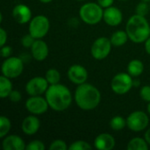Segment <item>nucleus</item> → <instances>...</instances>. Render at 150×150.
I'll use <instances>...</instances> for the list:
<instances>
[{
  "mask_svg": "<svg viewBox=\"0 0 150 150\" xmlns=\"http://www.w3.org/2000/svg\"><path fill=\"white\" fill-rule=\"evenodd\" d=\"M94 146L97 149L111 150L115 147V139L112 136V134L103 133L95 138Z\"/></svg>",
  "mask_w": 150,
  "mask_h": 150,
  "instance_id": "nucleus-18",
  "label": "nucleus"
},
{
  "mask_svg": "<svg viewBox=\"0 0 150 150\" xmlns=\"http://www.w3.org/2000/svg\"><path fill=\"white\" fill-rule=\"evenodd\" d=\"M40 127V120L33 115H29L24 119L21 124V129L24 134L27 135L35 134Z\"/></svg>",
  "mask_w": 150,
  "mask_h": 150,
  "instance_id": "nucleus-16",
  "label": "nucleus"
},
{
  "mask_svg": "<svg viewBox=\"0 0 150 150\" xmlns=\"http://www.w3.org/2000/svg\"><path fill=\"white\" fill-rule=\"evenodd\" d=\"M127 126V120H125L123 117L117 115L114 116L110 120V127L114 131H120L124 129Z\"/></svg>",
  "mask_w": 150,
  "mask_h": 150,
  "instance_id": "nucleus-23",
  "label": "nucleus"
},
{
  "mask_svg": "<svg viewBox=\"0 0 150 150\" xmlns=\"http://www.w3.org/2000/svg\"><path fill=\"white\" fill-rule=\"evenodd\" d=\"M68 149L69 147L67 146L66 142L62 140H55L49 146V149L51 150H67Z\"/></svg>",
  "mask_w": 150,
  "mask_h": 150,
  "instance_id": "nucleus-29",
  "label": "nucleus"
},
{
  "mask_svg": "<svg viewBox=\"0 0 150 150\" xmlns=\"http://www.w3.org/2000/svg\"><path fill=\"white\" fill-rule=\"evenodd\" d=\"M12 52V49L10 46L4 45L3 47H1V50H0V54L3 58H8L10 57L11 54Z\"/></svg>",
  "mask_w": 150,
  "mask_h": 150,
  "instance_id": "nucleus-33",
  "label": "nucleus"
},
{
  "mask_svg": "<svg viewBox=\"0 0 150 150\" xmlns=\"http://www.w3.org/2000/svg\"><path fill=\"white\" fill-rule=\"evenodd\" d=\"M45 98L49 107L56 112L67 110L72 103V95L68 87L56 83L49 85L45 93Z\"/></svg>",
  "mask_w": 150,
  "mask_h": 150,
  "instance_id": "nucleus-1",
  "label": "nucleus"
},
{
  "mask_svg": "<svg viewBox=\"0 0 150 150\" xmlns=\"http://www.w3.org/2000/svg\"><path fill=\"white\" fill-rule=\"evenodd\" d=\"M10 79L4 75L0 76V97L2 98H8L12 91V83Z\"/></svg>",
  "mask_w": 150,
  "mask_h": 150,
  "instance_id": "nucleus-21",
  "label": "nucleus"
},
{
  "mask_svg": "<svg viewBox=\"0 0 150 150\" xmlns=\"http://www.w3.org/2000/svg\"><path fill=\"white\" fill-rule=\"evenodd\" d=\"M134 86L132 76L128 73L121 72L115 75L111 82V88L118 95L127 94Z\"/></svg>",
  "mask_w": 150,
  "mask_h": 150,
  "instance_id": "nucleus-5",
  "label": "nucleus"
},
{
  "mask_svg": "<svg viewBox=\"0 0 150 150\" xmlns=\"http://www.w3.org/2000/svg\"><path fill=\"white\" fill-rule=\"evenodd\" d=\"M41 3H43V4H48V3H50V2H52L53 0H40Z\"/></svg>",
  "mask_w": 150,
  "mask_h": 150,
  "instance_id": "nucleus-38",
  "label": "nucleus"
},
{
  "mask_svg": "<svg viewBox=\"0 0 150 150\" xmlns=\"http://www.w3.org/2000/svg\"><path fill=\"white\" fill-rule=\"evenodd\" d=\"M141 1H144V2H148V3H149V2H150V0H141Z\"/></svg>",
  "mask_w": 150,
  "mask_h": 150,
  "instance_id": "nucleus-40",
  "label": "nucleus"
},
{
  "mask_svg": "<svg viewBox=\"0 0 150 150\" xmlns=\"http://www.w3.org/2000/svg\"><path fill=\"white\" fill-rule=\"evenodd\" d=\"M114 0H98V4L102 7V8H108L112 5Z\"/></svg>",
  "mask_w": 150,
  "mask_h": 150,
  "instance_id": "nucleus-35",
  "label": "nucleus"
},
{
  "mask_svg": "<svg viewBox=\"0 0 150 150\" xmlns=\"http://www.w3.org/2000/svg\"><path fill=\"white\" fill-rule=\"evenodd\" d=\"M150 7L148 4V2H144V1H141V3H139L135 8V14L140 15V16H143L145 17L149 11Z\"/></svg>",
  "mask_w": 150,
  "mask_h": 150,
  "instance_id": "nucleus-27",
  "label": "nucleus"
},
{
  "mask_svg": "<svg viewBox=\"0 0 150 150\" xmlns=\"http://www.w3.org/2000/svg\"><path fill=\"white\" fill-rule=\"evenodd\" d=\"M6 41H7V33L3 27H1L0 28V46L1 47L4 46Z\"/></svg>",
  "mask_w": 150,
  "mask_h": 150,
  "instance_id": "nucleus-34",
  "label": "nucleus"
},
{
  "mask_svg": "<svg viewBox=\"0 0 150 150\" xmlns=\"http://www.w3.org/2000/svg\"><path fill=\"white\" fill-rule=\"evenodd\" d=\"M121 1H127V0H121Z\"/></svg>",
  "mask_w": 150,
  "mask_h": 150,
  "instance_id": "nucleus-42",
  "label": "nucleus"
},
{
  "mask_svg": "<svg viewBox=\"0 0 150 150\" xmlns=\"http://www.w3.org/2000/svg\"><path fill=\"white\" fill-rule=\"evenodd\" d=\"M103 19L108 25L117 26L122 22L123 15H122L121 11L119 8L112 5L104 10Z\"/></svg>",
  "mask_w": 150,
  "mask_h": 150,
  "instance_id": "nucleus-13",
  "label": "nucleus"
},
{
  "mask_svg": "<svg viewBox=\"0 0 150 150\" xmlns=\"http://www.w3.org/2000/svg\"><path fill=\"white\" fill-rule=\"evenodd\" d=\"M91 146L84 141H76L71 143V145L69 147V150H86L91 149Z\"/></svg>",
  "mask_w": 150,
  "mask_h": 150,
  "instance_id": "nucleus-26",
  "label": "nucleus"
},
{
  "mask_svg": "<svg viewBox=\"0 0 150 150\" xmlns=\"http://www.w3.org/2000/svg\"><path fill=\"white\" fill-rule=\"evenodd\" d=\"M49 83L46 77L35 76L31 78L25 84V91L29 96H41L46 93Z\"/></svg>",
  "mask_w": 150,
  "mask_h": 150,
  "instance_id": "nucleus-10",
  "label": "nucleus"
},
{
  "mask_svg": "<svg viewBox=\"0 0 150 150\" xmlns=\"http://www.w3.org/2000/svg\"><path fill=\"white\" fill-rule=\"evenodd\" d=\"M12 17L14 18V20L21 25L26 24L28 22H30V20L32 19V11L31 9L23 4H17L13 9H12Z\"/></svg>",
  "mask_w": 150,
  "mask_h": 150,
  "instance_id": "nucleus-14",
  "label": "nucleus"
},
{
  "mask_svg": "<svg viewBox=\"0 0 150 150\" xmlns=\"http://www.w3.org/2000/svg\"><path fill=\"white\" fill-rule=\"evenodd\" d=\"M2 147L4 150H24L25 149L26 145L21 137L12 134L4 138Z\"/></svg>",
  "mask_w": 150,
  "mask_h": 150,
  "instance_id": "nucleus-17",
  "label": "nucleus"
},
{
  "mask_svg": "<svg viewBox=\"0 0 150 150\" xmlns=\"http://www.w3.org/2000/svg\"><path fill=\"white\" fill-rule=\"evenodd\" d=\"M50 28L49 19L44 15H37L30 20L29 33L35 39H42L45 37Z\"/></svg>",
  "mask_w": 150,
  "mask_h": 150,
  "instance_id": "nucleus-6",
  "label": "nucleus"
},
{
  "mask_svg": "<svg viewBox=\"0 0 150 150\" xmlns=\"http://www.w3.org/2000/svg\"><path fill=\"white\" fill-rule=\"evenodd\" d=\"M46 79L47 80L49 85L51 84H56L59 83L60 80H61V74L60 72L55 69H50L46 72V76H45Z\"/></svg>",
  "mask_w": 150,
  "mask_h": 150,
  "instance_id": "nucleus-24",
  "label": "nucleus"
},
{
  "mask_svg": "<svg viewBox=\"0 0 150 150\" xmlns=\"http://www.w3.org/2000/svg\"><path fill=\"white\" fill-rule=\"evenodd\" d=\"M8 98H10V100H11V102H13V103H18V102H19V101L21 100L22 96H21V93H20L18 91H17V90H12L11 92L10 93V95H9Z\"/></svg>",
  "mask_w": 150,
  "mask_h": 150,
  "instance_id": "nucleus-32",
  "label": "nucleus"
},
{
  "mask_svg": "<svg viewBox=\"0 0 150 150\" xmlns=\"http://www.w3.org/2000/svg\"><path fill=\"white\" fill-rule=\"evenodd\" d=\"M145 50H146V52L150 54V37L145 41Z\"/></svg>",
  "mask_w": 150,
  "mask_h": 150,
  "instance_id": "nucleus-36",
  "label": "nucleus"
},
{
  "mask_svg": "<svg viewBox=\"0 0 150 150\" xmlns=\"http://www.w3.org/2000/svg\"><path fill=\"white\" fill-rule=\"evenodd\" d=\"M143 70H144L143 62L138 59L132 60L127 65V72L129 75H131L134 77H137L141 76Z\"/></svg>",
  "mask_w": 150,
  "mask_h": 150,
  "instance_id": "nucleus-19",
  "label": "nucleus"
},
{
  "mask_svg": "<svg viewBox=\"0 0 150 150\" xmlns=\"http://www.w3.org/2000/svg\"><path fill=\"white\" fill-rule=\"evenodd\" d=\"M126 31L129 40L134 43L145 42L150 37V25L145 17L137 14L133 15L128 19Z\"/></svg>",
  "mask_w": 150,
  "mask_h": 150,
  "instance_id": "nucleus-3",
  "label": "nucleus"
},
{
  "mask_svg": "<svg viewBox=\"0 0 150 150\" xmlns=\"http://www.w3.org/2000/svg\"><path fill=\"white\" fill-rule=\"evenodd\" d=\"M128 35L127 31H122V30H119L116 31L115 33H113L111 36V42L112 44V46L114 47H121L123 45H125L128 40Z\"/></svg>",
  "mask_w": 150,
  "mask_h": 150,
  "instance_id": "nucleus-20",
  "label": "nucleus"
},
{
  "mask_svg": "<svg viewBox=\"0 0 150 150\" xmlns=\"http://www.w3.org/2000/svg\"><path fill=\"white\" fill-rule=\"evenodd\" d=\"M2 75L9 78L19 76L24 69V62L20 57H8L2 64Z\"/></svg>",
  "mask_w": 150,
  "mask_h": 150,
  "instance_id": "nucleus-7",
  "label": "nucleus"
},
{
  "mask_svg": "<svg viewBox=\"0 0 150 150\" xmlns=\"http://www.w3.org/2000/svg\"><path fill=\"white\" fill-rule=\"evenodd\" d=\"M127 148L128 150H147L149 149V144L145 139L135 137L128 142Z\"/></svg>",
  "mask_w": 150,
  "mask_h": 150,
  "instance_id": "nucleus-22",
  "label": "nucleus"
},
{
  "mask_svg": "<svg viewBox=\"0 0 150 150\" xmlns=\"http://www.w3.org/2000/svg\"><path fill=\"white\" fill-rule=\"evenodd\" d=\"M149 123V116L142 111H135L130 113L127 119V127L134 132H141L145 130Z\"/></svg>",
  "mask_w": 150,
  "mask_h": 150,
  "instance_id": "nucleus-8",
  "label": "nucleus"
},
{
  "mask_svg": "<svg viewBox=\"0 0 150 150\" xmlns=\"http://www.w3.org/2000/svg\"><path fill=\"white\" fill-rule=\"evenodd\" d=\"M112 46V44L110 39L106 37L98 38L91 45V53L92 57L99 61L105 59L111 52Z\"/></svg>",
  "mask_w": 150,
  "mask_h": 150,
  "instance_id": "nucleus-9",
  "label": "nucleus"
},
{
  "mask_svg": "<svg viewBox=\"0 0 150 150\" xmlns=\"http://www.w3.org/2000/svg\"><path fill=\"white\" fill-rule=\"evenodd\" d=\"M79 15L85 24L97 25L103 18L104 10L98 3H87L81 6Z\"/></svg>",
  "mask_w": 150,
  "mask_h": 150,
  "instance_id": "nucleus-4",
  "label": "nucleus"
},
{
  "mask_svg": "<svg viewBox=\"0 0 150 150\" xmlns=\"http://www.w3.org/2000/svg\"><path fill=\"white\" fill-rule=\"evenodd\" d=\"M148 112H149V113L150 115V102L149 103V105H148Z\"/></svg>",
  "mask_w": 150,
  "mask_h": 150,
  "instance_id": "nucleus-39",
  "label": "nucleus"
},
{
  "mask_svg": "<svg viewBox=\"0 0 150 150\" xmlns=\"http://www.w3.org/2000/svg\"><path fill=\"white\" fill-rule=\"evenodd\" d=\"M11 124L10 120L5 116L0 117V138H4L10 132Z\"/></svg>",
  "mask_w": 150,
  "mask_h": 150,
  "instance_id": "nucleus-25",
  "label": "nucleus"
},
{
  "mask_svg": "<svg viewBox=\"0 0 150 150\" xmlns=\"http://www.w3.org/2000/svg\"><path fill=\"white\" fill-rule=\"evenodd\" d=\"M149 7H150V4H149Z\"/></svg>",
  "mask_w": 150,
  "mask_h": 150,
  "instance_id": "nucleus-43",
  "label": "nucleus"
},
{
  "mask_svg": "<svg viewBox=\"0 0 150 150\" xmlns=\"http://www.w3.org/2000/svg\"><path fill=\"white\" fill-rule=\"evenodd\" d=\"M35 40H36V39H35L32 34L28 33V34H25V35H24V36L22 37V39H21V43H22V45H23L24 47L31 48L32 46H33V44L34 43Z\"/></svg>",
  "mask_w": 150,
  "mask_h": 150,
  "instance_id": "nucleus-30",
  "label": "nucleus"
},
{
  "mask_svg": "<svg viewBox=\"0 0 150 150\" xmlns=\"http://www.w3.org/2000/svg\"><path fill=\"white\" fill-rule=\"evenodd\" d=\"M144 139L146 140V142H148V144L150 145V128L148 129L146 132H145V134H144Z\"/></svg>",
  "mask_w": 150,
  "mask_h": 150,
  "instance_id": "nucleus-37",
  "label": "nucleus"
},
{
  "mask_svg": "<svg viewBox=\"0 0 150 150\" xmlns=\"http://www.w3.org/2000/svg\"><path fill=\"white\" fill-rule=\"evenodd\" d=\"M25 105L26 110L34 115L45 113L49 107L46 98H42L41 96H30V98L25 101Z\"/></svg>",
  "mask_w": 150,
  "mask_h": 150,
  "instance_id": "nucleus-11",
  "label": "nucleus"
},
{
  "mask_svg": "<svg viewBox=\"0 0 150 150\" xmlns=\"http://www.w3.org/2000/svg\"><path fill=\"white\" fill-rule=\"evenodd\" d=\"M77 1H83V0H77Z\"/></svg>",
  "mask_w": 150,
  "mask_h": 150,
  "instance_id": "nucleus-41",
  "label": "nucleus"
},
{
  "mask_svg": "<svg viewBox=\"0 0 150 150\" xmlns=\"http://www.w3.org/2000/svg\"><path fill=\"white\" fill-rule=\"evenodd\" d=\"M31 53L33 59L38 62H42L47 57L49 50L47 43L44 40L41 39H36L31 47Z\"/></svg>",
  "mask_w": 150,
  "mask_h": 150,
  "instance_id": "nucleus-15",
  "label": "nucleus"
},
{
  "mask_svg": "<svg viewBox=\"0 0 150 150\" xmlns=\"http://www.w3.org/2000/svg\"><path fill=\"white\" fill-rule=\"evenodd\" d=\"M140 97L145 102H150V85H144L140 91Z\"/></svg>",
  "mask_w": 150,
  "mask_h": 150,
  "instance_id": "nucleus-31",
  "label": "nucleus"
},
{
  "mask_svg": "<svg viewBox=\"0 0 150 150\" xmlns=\"http://www.w3.org/2000/svg\"><path fill=\"white\" fill-rule=\"evenodd\" d=\"M68 77L75 84L84 83L88 78V72L86 69L80 64H74L68 69Z\"/></svg>",
  "mask_w": 150,
  "mask_h": 150,
  "instance_id": "nucleus-12",
  "label": "nucleus"
},
{
  "mask_svg": "<svg viewBox=\"0 0 150 150\" xmlns=\"http://www.w3.org/2000/svg\"><path fill=\"white\" fill-rule=\"evenodd\" d=\"M46 148H45L44 143L39 140L32 141L26 145V148H25V149L27 150H44Z\"/></svg>",
  "mask_w": 150,
  "mask_h": 150,
  "instance_id": "nucleus-28",
  "label": "nucleus"
},
{
  "mask_svg": "<svg viewBox=\"0 0 150 150\" xmlns=\"http://www.w3.org/2000/svg\"><path fill=\"white\" fill-rule=\"evenodd\" d=\"M74 98L77 106L84 111L95 109L101 101V93L91 83H82L75 91Z\"/></svg>",
  "mask_w": 150,
  "mask_h": 150,
  "instance_id": "nucleus-2",
  "label": "nucleus"
}]
</instances>
